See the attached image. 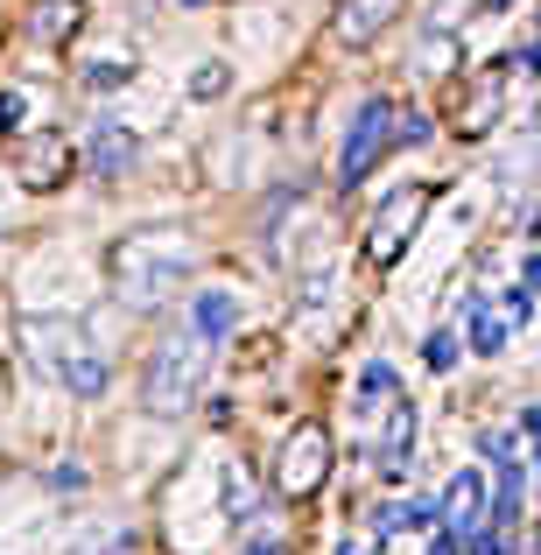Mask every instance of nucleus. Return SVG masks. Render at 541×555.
Masks as SVG:
<instances>
[{
    "label": "nucleus",
    "instance_id": "1",
    "mask_svg": "<svg viewBox=\"0 0 541 555\" xmlns=\"http://www.w3.org/2000/svg\"><path fill=\"white\" fill-rule=\"evenodd\" d=\"M197 274V240L183 225H134L106 246V282L127 310H163Z\"/></svg>",
    "mask_w": 541,
    "mask_h": 555
},
{
    "label": "nucleus",
    "instance_id": "2",
    "mask_svg": "<svg viewBox=\"0 0 541 555\" xmlns=\"http://www.w3.org/2000/svg\"><path fill=\"white\" fill-rule=\"evenodd\" d=\"M14 331H22L28 366H36L42 379H56L64 393L99 401V393L113 387V359H106V345L92 338V324H85V317H70V310H36V317H22Z\"/></svg>",
    "mask_w": 541,
    "mask_h": 555
},
{
    "label": "nucleus",
    "instance_id": "3",
    "mask_svg": "<svg viewBox=\"0 0 541 555\" xmlns=\"http://www.w3.org/2000/svg\"><path fill=\"white\" fill-rule=\"evenodd\" d=\"M204 379H211V345L183 324V331H169V338L155 345L149 379H141V401H149V415L177 422V415H190V408L204 401Z\"/></svg>",
    "mask_w": 541,
    "mask_h": 555
},
{
    "label": "nucleus",
    "instance_id": "4",
    "mask_svg": "<svg viewBox=\"0 0 541 555\" xmlns=\"http://www.w3.org/2000/svg\"><path fill=\"white\" fill-rule=\"evenodd\" d=\"M429 197H436V183H408V190H394V197L373 211V225H365V260H373V268H394V260L408 254V240H415Z\"/></svg>",
    "mask_w": 541,
    "mask_h": 555
},
{
    "label": "nucleus",
    "instance_id": "5",
    "mask_svg": "<svg viewBox=\"0 0 541 555\" xmlns=\"http://www.w3.org/2000/svg\"><path fill=\"white\" fill-rule=\"evenodd\" d=\"M394 99H365V106L352 113V134H345V149H338V183L352 190L365 183L379 169V155H394Z\"/></svg>",
    "mask_w": 541,
    "mask_h": 555
},
{
    "label": "nucleus",
    "instance_id": "6",
    "mask_svg": "<svg viewBox=\"0 0 541 555\" xmlns=\"http://www.w3.org/2000/svg\"><path fill=\"white\" fill-rule=\"evenodd\" d=\"M324 478H331V429L324 422H296L282 457H274V486H282L288 500H310Z\"/></svg>",
    "mask_w": 541,
    "mask_h": 555
},
{
    "label": "nucleus",
    "instance_id": "7",
    "mask_svg": "<svg viewBox=\"0 0 541 555\" xmlns=\"http://www.w3.org/2000/svg\"><path fill=\"white\" fill-rule=\"evenodd\" d=\"M14 169H22L28 190H64L70 169H78V149H70V134H22L14 141Z\"/></svg>",
    "mask_w": 541,
    "mask_h": 555
},
{
    "label": "nucleus",
    "instance_id": "8",
    "mask_svg": "<svg viewBox=\"0 0 541 555\" xmlns=\"http://www.w3.org/2000/svg\"><path fill=\"white\" fill-rule=\"evenodd\" d=\"M134 155H141L134 127H120V120H92V134H85V149H78V163L92 169V177H127V169H134Z\"/></svg>",
    "mask_w": 541,
    "mask_h": 555
},
{
    "label": "nucleus",
    "instance_id": "9",
    "mask_svg": "<svg viewBox=\"0 0 541 555\" xmlns=\"http://www.w3.org/2000/svg\"><path fill=\"white\" fill-rule=\"evenodd\" d=\"M183 324L197 331L204 345H226L232 331H240V296H232V288H197L190 310H183Z\"/></svg>",
    "mask_w": 541,
    "mask_h": 555
},
{
    "label": "nucleus",
    "instance_id": "10",
    "mask_svg": "<svg viewBox=\"0 0 541 555\" xmlns=\"http://www.w3.org/2000/svg\"><path fill=\"white\" fill-rule=\"evenodd\" d=\"M443 520H450V534H458V542H472L478 520H486V472H458V478H450Z\"/></svg>",
    "mask_w": 541,
    "mask_h": 555
},
{
    "label": "nucleus",
    "instance_id": "11",
    "mask_svg": "<svg viewBox=\"0 0 541 555\" xmlns=\"http://www.w3.org/2000/svg\"><path fill=\"white\" fill-rule=\"evenodd\" d=\"M408 457H415V401H394V422L379 436V478H408Z\"/></svg>",
    "mask_w": 541,
    "mask_h": 555
},
{
    "label": "nucleus",
    "instance_id": "12",
    "mask_svg": "<svg viewBox=\"0 0 541 555\" xmlns=\"http://www.w3.org/2000/svg\"><path fill=\"white\" fill-rule=\"evenodd\" d=\"M85 28V0H36V8H28V36L36 42H70Z\"/></svg>",
    "mask_w": 541,
    "mask_h": 555
},
{
    "label": "nucleus",
    "instance_id": "13",
    "mask_svg": "<svg viewBox=\"0 0 541 555\" xmlns=\"http://www.w3.org/2000/svg\"><path fill=\"white\" fill-rule=\"evenodd\" d=\"M394 8H401V0H345V14H338V42L365 50V42H373L379 28L394 22Z\"/></svg>",
    "mask_w": 541,
    "mask_h": 555
},
{
    "label": "nucleus",
    "instance_id": "14",
    "mask_svg": "<svg viewBox=\"0 0 541 555\" xmlns=\"http://www.w3.org/2000/svg\"><path fill=\"white\" fill-rule=\"evenodd\" d=\"M464 324H472V352H506V324L492 317V302L486 296H464Z\"/></svg>",
    "mask_w": 541,
    "mask_h": 555
},
{
    "label": "nucleus",
    "instance_id": "15",
    "mask_svg": "<svg viewBox=\"0 0 541 555\" xmlns=\"http://www.w3.org/2000/svg\"><path fill=\"white\" fill-rule=\"evenodd\" d=\"M85 85H92V92H120V85H134V56H92V64H85Z\"/></svg>",
    "mask_w": 541,
    "mask_h": 555
},
{
    "label": "nucleus",
    "instance_id": "16",
    "mask_svg": "<svg viewBox=\"0 0 541 555\" xmlns=\"http://www.w3.org/2000/svg\"><path fill=\"white\" fill-rule=\"evenodd\" d=\"M22 127H28V92H0V141H22Z\"/></svg>",
    "mask_w": 541,
    "mask_h": 555
},
{
    "label": "nucleus",
    "instance_id": "17",
    "mask_svg": "<svg viewBox=\"0 0 541 555\" xmlns=\"http://www.w3.org/2000/svg\"><path fill=\"white\" fill-rule=\"evenodd\" d=\"M226 85H232L226 64H197V78H190V99H226Z\"/></svg>",
    "mask_w": 541,
    "mask_h": 555
},
{
    "label": "nucleus",
    "instance_id": "18",
    "mask_svg": "<svg viewBox=\"0 0 541 555\" xmlns=\"http://www.w3.org/2000/svg\"><path fill=\"white\" fill-rule=\"evenodd\" d=\"M500 113V85H486V92L472 99V113H464V134H486V120Z\"/></svg>",
    "mask_w": 541,
    "mask_h": 555
},
{
    "label": "nucleus",
    "instance_id": "19",
    "mask_svg": "<svg viewBox=\"0 0 541 555\" xmlns=\"http://www.w3.org/2000/svg\"><path fill=\"white\" fill-rule=\"evenodd\" d=\"M429 141V120L422 113H394V149H422Z\"/></svg>",
    "mask_w": 541,
    "mask_h": 555
},
{
    "label": "nucleus",
    "instance_id": "20",
    "mask_svg": "<svg viewBox=\"0 0 541 555\" xmlns=\"http://www.w3.org/2000/svg\"><path fill=\"white\" fill-rule=\"evenodd\" d=\"M394 393V366H365L359 373V401H387Z\"/></svg>",
    "mask_w": 541,
    "mask_h": 555
},
{
    "label": "nucleus",
    "instance_id": "21",
    "mask_svg": "<svg viewBox=\"0 0 541 555\" xmlns=\"http://www.w3.org/2000/svg\"><path fill=\"white\" fill-rule=\"evenodd\" d=\"M422 359H429V373H450V366H458V338H450V331H436Z\"/></svg>",
    "mask_w": 541,
    "mask_h": 555
},
{
    "label": "nucleus",
    "instance_id": "22",
    "mask_svg": "<svg viewBox=\"0 0 541 555\" xmlns=\"http://www.w3.org/2000/svg\"><path fill=\"white\" fill-rule=\"evenodd\" d=\"M50 492H85V472H78V464H64V472H50Z\"/></svg>",
    "mask_w": 541,
    "mask_h": 555
},
{
    "label": "nucleus",
    "instance_id": "23",
    "mask_svg": "<svg viewBox=\"0 0 541 555\" xmlns=\"http://www.w3.org/2000/svg\"><path fill=\"white\" fill-rule=\"evenodd\" d=\"M528 310H534V296H520V288H506V317H514V324H528Z\"/></svg>",
    "mask_w": 541,
    "mask_h": 555
},
{
    "label": "nucleus",
    "instance_id": "24",
    "mask_svg": "<svg viewBox=\"0 0 541 555\" xmlns=\"http://www.w3.org/2000/svg\"><path fill=\"white\" fill-rule=\"evenodd\" d=\"M520 282H528V288H541V254H528V260H520Z\"/></svg>",
    "mask_w": 541,
    "mask_h": 555
},
{
    "label": "nucleus",
    "instance_id": "25",
    "mask_svg": "<svg viewBox=\"0 0 541 555\" xmlns=\"http://www.w3.org/2000/svg\"><path fill=\"white\" fill-rule=\"evenodd\" d=\"M338 555H373V542H365V534H345V542H338Z\"/></svg>",
    "mask_w": 541,
    "mask_h": 555
},
{
    "label": "nucleus",
    "instance_id": "26",
    "mask_svg": "<svg viewBox=\"0 0 541 555\" xmlns=\"http://www.w3.org/2000/svg\"><path fill=\"white\" fill-rule=\"evenodd\" d=\"M240 555H288L282 542H254V548H240Z\"/></svg>",
    "mask_w": 541,
    "mask_h": 555
},
{
    "label": "nucleus",
    "instance_id": "27",
    "mask_svg": "<svg viewBox=\"0 0 541 555\" xmlns=\"http://www.w3.org/2000/svg\"><path fill=\"white\" fill-rule=\"evenodd\" d=\"M520 429H528V436H541V408H528V415H520Z\"/></svg>",
    "mask_w": 541,
    "mask_h": 555
},
{
    "label": "nucleus",
    "instance_id": "28",
    "mask_svg": "<svg viewBox=\"0 0 541 555\" xmlns=\"http://www.w3.org/2000/svg\"><path fill=\"white\" fill-rule=\"evenodd\" d=\"M113 555H127V542H120V548H113Z\"/></svg>",
    "mask_w": 541,
    "mask_h": 555
}]
</instances>
